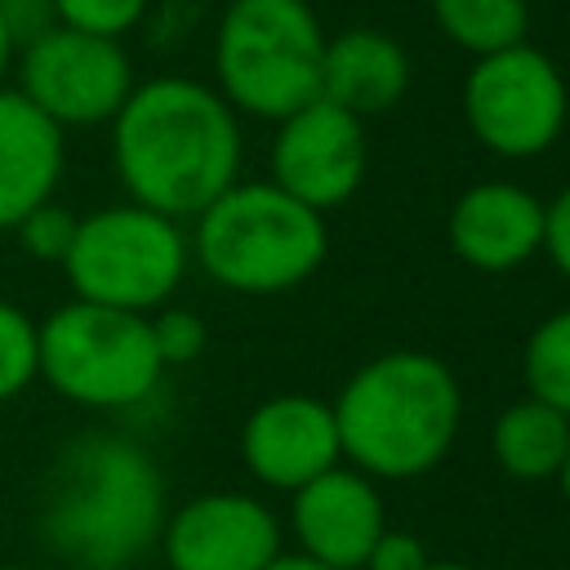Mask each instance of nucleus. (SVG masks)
Masks as SVG:
<instances>
[{"mask_svg":"<svg viewBox=\"0 0 570 570\" xmlns=\"http://www.w3.org/2000/svg\"><path fill=\"white\" fill-rule=\"evenodd\" d=\"M111 165L134 205L196 218L240 178V120L214 85L151 76L111 116Z\"/></svg>","mask_w":570,"mask_h":570,"instance_id":"obj_1","label":"nucleus"},{"mask_svg":"<svg viewBox=\"0 0 570 570\" xmlns=\"http://www.w3.org/2000/svg\"><path fill=\"white\" fill-rule=\"evenodd\" d=\"M165 476L151 454L111 432L58 450L40 494V543L80 570H125L165 525Z\"/></svg>","mask_w":570,"mask_h":570,"instance_id":"obj_2","label":"nucleus"},{"mask_svg":"<svg viewBox=\"0 0 570 570\" xmlns=\"http://www.w3.org/2000/svg\"><path fill=\"white\" fill-rule=\"evenodd\" d=\"M330 405L343 459L370 481H414L432 472L463 423L454 370L414 347L365 361Z\"/></svg>","mask_w":570,"mask_h":570,"instance_id":"obj_3","label":"nucleus"},{"mask_svg":"<svg viewBox=\"0 0 570 570\" xmlns=\"http://www.w3.org/2000/svg\"><path fill=\"white\" fill-rule=\"evenodd\" d=\"M191 223V258L232 294H285L303 285L330 249L325 214L307 209L272 178H236Z\"/></svg>","mask_w":570,"mask_h":570,"instance_id":"obj_4","label":"nucleus"},{"mask_svg":"<svg viewBox=\"0 0 570 570\" xmlns=\"http://www.w3.org/2000/svg\"><path fill=\"white\" fill-rule=\"evenodd\" d=\"M325 31L307 0H232L214 31V89L227 107L285 120L321 98Z\"/></svg>","mask_w":570,"mask_h":570,"instance_id":"obj_5","label":"nucleus"},{"mask_svg":"<svg viewBox=\"0 0 570 570\" xmlns=\"http://www.w3.org/2000/svg\"><path fill=\"white\" fill-rule=\"evenodd\" d=\"M40 379L71 405L125 410L138 405L165 374L151 316L71 298L36 325Z\"/></svg>","mask_w":570,"mask_h":570,"instance_id":"obj_6","label":"nucleus"},{"mask_svg":"<svg viewBox=\"0 0 570 570\" xmlns=\"http://www.w3.org/2000/svg\"><path fill=\"white\" fill-rule=\"evenodd\" d=\"M187 258L191 245L183 236V223L125 200L102 205L76 223L62 272L76 298L151 316L183 285Z\"/></svg>","mask_w":570,"mask_h":570,"instance_id":"obj_7","label":"nucleus"},{"mask_svg":"<svg viewBox=\"0 0 570 570\" xmlns=\"http://www.w3.org/2000/svg\"><path fill=\"white\" fill-rule=\"evenodd\" d=\"M566 116H570L566 76L534 45L485 53L463 76V120L472 138L503 160L543 156L561 138Z\"/></svg>","mask_w":570,"mask_h":570,"instance_id":"obj_8","label":"nucleus"},{"mask_svg":"<svg viewBox=\"0 0 570 570\" xmlns=\"http://www.w3.org/2000/svg\"><path fill=\"white\" fill-rule=\"evenodd\" d=\"M18 94L49 116L62 134L67 129H89V125H111V116L125 107L134 80V62L120 40L76 31L53 22L36 40L18 49Z\"/></svg>","mask_w":570,"mask_h":570,"instance_id":"obj_9","label":"nucleus"},{"mask_svg":"<svg viewBox=\"0 0 570 570\" xmlns=\"http://www.w3.org/2000/svg\"><path fill=\"white\" fill-rule=\"evenodd\" d=\"M272 183L303 200L307 209L325 214L356 196L365 178V125L325 102L312 98L307 107L276 120V138L267 151Z\"/></svg>","mask_w":570,"mask_h":570,"instance_id":"obj_10","label":"nucleus"},{"mask_svg":"<svg viewBox=\"0 0 570 570\" xmlns=\"http://www.w3.org/2000/svg\"><path fill=\"white\" fill-rule=\"evenodd\" d=\"M169 570H263L281 548L276 512L240 490H205L178 503L160 525Z\"/></svg>","mask_w":570,"mask_h":570,"instance_id":"obj_11","label":"nucleus"},{"mask_svg":"<svg viewBox=\"0 0 570 570\" xmlns=\"http://www.w3.org/2000/svg\"><path fill=\"white\" fill-rule=\"evenodd\" d=\"M240 459L254 481L294 494L343 459L334 405L312 392H281L258 401L240 423Z\"/></svg>","mask_w":570,"mask_h":570,"instance_id":"obj_12","label":"nucleus"},{"mask_svg":"<svg viewBox=\"0 0 570 570\" xmlns=\"http://www.w3.org/2000/svg\"><path fill=\"white\" fill-rule=\"evenodd\" d=\"M289 525L298 552L330 570H361L379 534L387 530V512L379 485L352 463H334L316 481L298 485L289 499Z\"/></svg>","mask_w":570,"mask_h":570,"instance_id":"obj_13","label":"nucleus"},{"mask_svg":"<svg viewBox=\"0 0 570 570\" xmlns=\"http://www.w3.org/2000/svg\"><path fill=\"white\" fill-rule=\"evenodd\" d=\"M450 254L472 272H517L534 254H543V200L521 183H472L445 218Z\"/></svg>","mask_w":570,"mask_h":570,"instance_id":"obj_14","label":"nucleus"},{"mask_svg":"<svg viewBox=\"0 0 570 570\" xmlns=\"http://www.w3.org/2000/svg\"><path fill=\"white\" fill-rule=\"evenodd\" d=\"M62 165V129L18 89L0 85V232H13L36 205L53 200Z\"/></svg>","mask_w":570,"mask_h":570,"instance_id":"obj_15","label":"nucleus"},{"mask_svg":"<svg viewBox=\"0 0 570 570\" xmlns=\"http://www.w3.org/2000/svg\"><path fill=\"white\" fill-rule=\"evenodd\" d=\"M410 89V53L401 40L374 27H352L325 40L321 58V98L352 111L356 120L392 111Z\"/></svg>","mask_w":570,"mask_h":570,"instance_id":"obj_16","label":"nucleus"},{"mask_svg":"<svg viewBox=\"0 0 570 570\" xmlns=\"http://www.w3.org/2000/svg\"><path fill=\"white\" fill-rule=\"evenodd\" d=\"M494 463L517 481H552L570 450V419L534 396L512 401L490 428Z\"/></svg>","mask_w":570,"mask_h":570,"instance_id":"obj_17","label":"nucleus"},{"mask_svg":"<svg viewBox=\"0 0 570 570\" xmlns=\"http://www.w3.org/2000/svg\"><path fill=\"white\" fill-rule=\"evenodd\" d=\"M432 18L441 36L472 58L525 45V31H530L525 0H432Z\"/></svg>","mask_w":570,"mask_h":570,"instance_id":"obj_18","label":"nucleus"},{"mask_svg":"<svg viewBox=\"0 0 570 570\" xmlns=\"http://www.w3.org/2000/svg\"><path fill=\"white\" fill-rule=\"evenodd\" d=\"M525 392L570 419V307L543 316L521 352Z\"/></svg>","mask_w":570,"mask_h":570,"instance_id":"obj_19","label":"nucleus"},{"mask_svg":"<svg viewBox=\"0 0 570 570\" xmlns=\"http://www.w3.org/2000/svg\"><path fill=\"white\" fill-rule=\"evenodd\" d=\"M31 379H40V365H36V321L0 298V405L13 401L18 392L31 387Z\"/></svg>","mask_w":570,"mask_h":570,"instance_id":"obj_20","label":"nucleus"},{"mask_svg":"<svg viewBox=\"0 0 570 570\" xmlns=\"http://www.w3.org/2000/svg\"><path fill=\"white\" fill-rule=\"evenodd\" d=\"M76 214L67 209V205H58V200H45V205H36L18 227H13V236L22 240V249L36 258V263H58L62 267V258H67V249H71V240H76Z\"/></svg>","mask_w":570,"mask_h":570,"instance_id":"obj_21","label":"nucleus"},{"mask_svg":"<svg viewBox=\"0 0 570 570\" xmlns=\"http://www.w3.org/2000/svg\"><path fill=\"white\" fill-rule=\"evenodd\" d=\"M49 4H53V18L62 27L120 40L125 31H134L142 22L151 0H49Z\"/></svg>","mask_w":570,"mask_h":570,"instance_id":"obj_22","label":"nucleus"},{"mask_svg":"<svg viewBox=\"0 0 570 570\" xmlns=\"http://www.w3.org/2000/svg\"><path fill=\"white\" fill-rule=\"evenodd\" d=\"M151 338H156V352H160V365H191L200 352H205V321L187 307H156L151 316Z\"/></svg>","mask_w":570,"mask_h":570,"instance_id":"obj_23","label":"nucleus"},{"mask_svg":"<svg viewBox=\"0 0 570 570\" xmlns=\"http://www.w3.org/2000/svg\"><path fill=\"white\" fill-rule=\"evenodd\" d=\"M428 548H423V539L419 534H410V530H383L379 534V543L370 548V557H365V566L361 570H428Z\"/></svg>","mask_w":570,"mask_h":570,"instance_id":"obj_24","label":"nucleus"},{"mask_svg":"<svg viewBox=\"0 0 570 570\" xmlns=\"http://www.w3.org/2000/svg\"><path fill=\"white\" fill-rule=\"evenodd\" d=\"M543 254H548L552 267L570 281V187H561V191L543 205Z\"/></svg>","mask_w":570,"mask_h":570,"instance_id":"obj_25","label":"nucleus"},{"mask_svg":"<svg viewBox=\"0 0 570 570\" xmlns=\"http://www.w3.org/2000/svg\"><path fill=\"white\" fill-rule=\"evenodd\" d=\"M0 18H4V27H9V36H13L18 49L58 22L49 0H0Z\"/></svg>","mask_w":570,"mask_h":570,"instance_id":"obj_26","label":"nucleus"},{"mask_svg":"<svg viewBox=\"0 0 570 570\" xmlns=\"http://www.w3.org/2000/svg\"><path fill=\"white\" fill-rule=\"evenodd\" d=\"M263 570H330V566H321V561H312V557H303V552H281L272 566H263Z\"/></svg>","mask_w":570,"mask_h":570,"instance_id":"obj_27","label":"nucleus"},{"mask_svg":"<svg viewBox=\"0 0 570 570\" xmlns=\"http://www.w3.org/2000/svg\"><path fill=\"white\" fill-rule=\"evenodd\" d=\"M13 58H18V45H13V36H9V27H4V18H0V85H4L9 67H13Z\"/></svg>","mask_w":570,"mask_h":570,"instance_id":"obj_28","label":"nucleus"},{"mask_svg":"<svg viewBox=\"0 0 570 570\" xmlns=\"http://www.w3.org/2000/svg\"><path fill=\"white\" fill-rule=\"evenodd\" d=\"M557 481H561V494H566V503H570V450H566V463H561Z\"/></svg>","mask_w":570,"mask_h":570,"instance_id":"obj_29","label":"nucleus"},{"mask_svg":"<svg viewBox=\"0 0 570 570\" xmlns=\"http://www.w3.org/2000/svg\"><path fill=\"white\" fill-rule=\"evenodd\" d=\"M428 570H476V566H463V561H428Z\"/></svg>","mask_w":570,"mask_h":570,"instance_id":"obj_30","label":"nucleus"},{"mask_svg":"<svg viewBox=\"0 0 570 570\" xmlns=\"http://www.w3.org/2000/svg\"><path fill=\"white\" fill-rule=\"evenodd\" d=\"M13 570H36V566H13Z\"/></svg>","mask_w":570,"mask_h":570,"instance_id":"obj_31","label":"nucleus"}]
</instances>
